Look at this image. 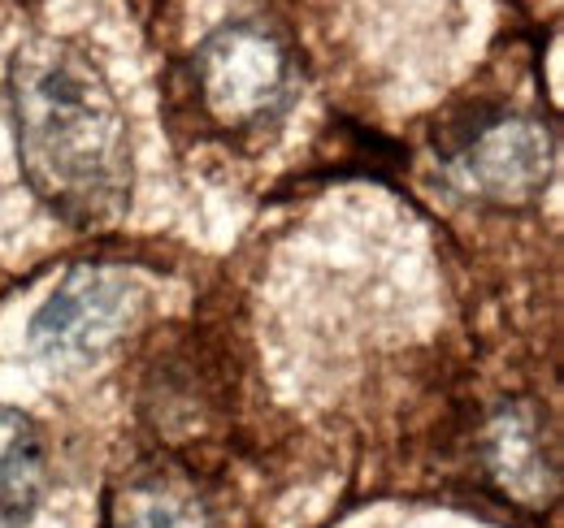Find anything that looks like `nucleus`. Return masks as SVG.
I'll list each match as a JSON object with an SVG mask.
<instances>
[{
	"mask_svg": "<svg viewBox=\"0 0 564 528\" xmlns=\"http://www.w3.org/2000/svg\"><path fill=\"white\" fill-rule=\"evenodd\" d=\"M18 161L40 204L74 230L113 226L135 191L122 105L78 44L31 35L9 57Z\"/></svg>",
	"mask_w": 564,
	"mask_h": 528,
	"instance_id": "f257e3e1",
	"label": "nucleus"
},
{
	"mask_svg": "<svg viewBox=\"0 0 564 528\" xmlns=\"http://www.w3.org/2000/svg\"><path fill=\"white\" fill-rule=\"evenodd\" d=\"M196 100L217 131L257 134L291 109L295 66L279 35L257 22H226L192 57Z\"/></svg>",
	"mask_w": 564,
	"mask_h": 528,
	"instance_id": "f03ea898",
	"label": "nucleus"
},
{
	"mask_svg": "<svg viewBox=\"0 0 564 528\" xmlns=\"http://www.w3.org/2000/svg\"><path fill=\"white\" fill-rule=\"evenodd\" d=\"M438 156L465 196L495 208H517L547 191L556 174V134L539 118L491 109L443 134Z\"/></svg>",
	"mask_w": 564,
	"mask_h": 528,
	"instance_id": "7ed1b4c3",
	"label": "nucleus"
},
{
	"mask_svg": "<svg viewBox=\"0 0 564 528\" xmlns=\"http://www.w3.org/2000/svg\"><path fill=\"white\" fill-rule=\"evenodd\" d=\"M143 312V286L127 268L78 264L31 321V346L48 360H87L109 351Z\"/></svg>",
	"mask_w": 564,
	"mask_h": 528,
	"instance_id": "20e7f679",
	"label": "nucleus"
},
{
	"mask_svg": "<svg viewBox=\"0 0 564 528\" xmlns=\"http://www.w3.org/2000/svg\"><path fill=\"white\" fill-rule=\"evenodd\" d=\"M487 463H491L495 481L508 490V498L525 507H543L556 494V463L547 451L543 425L525 407H503L491 420Z\"/></svg>",
	"mask_w": 564,
	"mask_h": 528,
	"instance_id": "39448f33",
	"label": "nucleus"
},
{
	"mask_svg": "<svg viewBox=\"0 0 564 528\" xmlns=\"http://www.w3.org/2000/svg\"><path fill=\"white\" fill-rule=\"evenodd\" d=\"M109 528H213V520L187 476L143 468L109 494Z\"/></svg>",
	"mask_w": 564,
	"mask_h": 528,
	"instance_id": "423d86ee",
	"label": "nucleus"
},
{
	"mask_svg": "<svg viewBox=\"0 0 564 528\" xmlns=\"http://www.w3.org/2000/svg\"><path fill=\"white\" fill-rule=\"evenodd\" d=\"M44 490H48V447L40 425L18 407H0V525H31L44 503Z\"/></svg>",
	"mask_w": 564,
	"mask_h": 528,
	"instance_id": "0eeeda50",
	"label": "nucleus"
}]
</instances>
